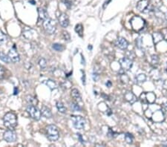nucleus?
I'll use <instances>...</instances> for the list:
<instances>
[{"label":"nucleus","mask_w":167,"mask_h":147,"mask_svg":"<svg viewBox=\"0 0 167 147\" xmlns=\"http://www.w3.org/2000/svg\"><path fill=\"white\" fill-rule=\"evenodd\" d=\"M4 125L7 129L13 130L17 126V118L16 115L13 112H7L3 118Z\"/></svg>","instance_id":"1"},{"label":"nucleus","mask_w":167,"mask_h":147,"mask_svg":"<svg viewBox=\"0 0 167 147\" xmlns=\"http://www.w3.org/2000/svg\"><path fill=\"white\" fill-rule=\"evenodd\" d=\"M47 137L51 141H56L60 137V132L58 128L55 125H49L46 127Z\"/></svg>","instance_id":"2"},{"label":"nucleus","mask_w":167,"mask_h":147,"mask_svg":"<svg viewBox=\"0 0 167 147\" xmlns=\"http://www.w3.org/2000/svg\"><path fill=\"white\" fill-rule=\"evenodd\" d=\"M136 7L139 11L143 12L145 14H148L154 10L152 5L149 3L148 0H140L137 2Z\"/></svg>","instance_id":"3"},{"label":"nucleus","mask_w":167,"mask_h":147,"mask_svg":"<svg viewBox=\"0 0 167 147\" xmlns=\"http://www.w3.org/2000/svg\"><path fill=\"white\" fill-rule=\"evenodd\" d=\"M43 28H44L47 34H53L56 31L57 26H56V22L54 20L48 18L43 22Z\"/></svg>","instance_id":"4"},{"label":"nucleus","mask_w":167,"mask_h":147,"mask_svg":"<svg viewBox=\"0 0 167 147\" xmlns=\"http://www.w3.org/2000/svg\"><path fill=\"white\" fill-rule=\"evenodd\" d=\"M140 99L144 104H153L156 100V96L153 92H144L140 95Z\"/></svg>","instance_id":"5"},{"label":"nucleus","mask_w":167,"mask_h":147,"mask_svg":"<svg viewBox=\"0 0 167 147\" xmlns=\"http://www.w3.org/2000/svg\"><path fill=\"white\" fill-rule=\"evenodd\" d=\"M27 112L31 116V118L35 120H39L41 118V112L36 107V106L30 105L27 107Z\"/></svg>","instance_id":"6"},{"label":"nucleus","mask_w":167,"mask_h":147,"mask_svg":"<svg viewBox=\"0 0 167 147\" xmlns=\"http://www.w3.org/2000/svg\"><path fill=\"white\" fill-rule=\"evenodd\" d=\"M71 120L73 122L74 126L76 129H82L85 127V119L81 116H76V115H71Z\"/></svg>","instance_id":"7"},{"label":"nucleus","mask_w":167,"mask_h":147,"mask_svg":"<svg viewBox=\"0 0 167 147\" xmlns=\"http://www.w3.org/2000/svg\"><path fill=\"white\" fill-rule=\"evenodd\" d=\"M119 62L123 71H129L133 65V60L128 57H123L120 59Z\"/></svg>","instance_id":"8"},{"label":"nucleus","mask_w":167,"mask_h":147,"mask_svg":"<svg viewBox=\"0 0 167 147\" xmlns=\"http://www.w3.org/2000/svg\"><path fill=\"white\" fill-rule=\"evenodd\" d=\"M3 137H4V140L8 143H12L16 140V134L13 130H10V129L6 131L4 133Z\"/></svg>","instance_id":"9"},{"label":"nucleus","mask_w":167,"mask_h":147,"mask_svg":"<svg viewBox=\"0 0 167 147\" xmlns=\"http://www.w3.org/2000/svg\"><path fill=\"white\" fill-rule=\"evenodd\" d=\"M9 59H10V62H18L19 61V55L18 52H17L15 46H13V48H12L11 49H10L8 54H7Z\"/></svg>","instance_id":"10"},{"label":"nucleus","mask_w":167,"mask_h":147,"mask_svg":"<svg viewBox=\"0 0 167 147\" xmlns=\"http://www.w3.org/2000/svg\"><path fill=\"white\" fill-rule=\"evenodd\" d=\"M58 20L62 27L67 28L68 25H69V18H68V15L65 14H61L58 16Z\"/></svg>","instance_id":"11"},{"label":"nucleus","mask_w":167,"mask_h":147,"mask_svg":"<svg viewBox=\"0 0 167 147\" xmlns=\"http://www.w3.org/2000/svg\"><path fill=\"white\" fill-rule=\"evenodd\" d=\"M116 45L121 50H126L129 46V43L123 37H118L116 40Z\"/></svg>","instance_id":"12"},{"label":"nucleus","mask_w":167,"mask_h":147,"mask_svg":"<svg viewBox=\"0 0 167 147\" xmlns=\"http://www.w3.org/2000/svg\"><path fill=\"white\" fill-rule=\"evenodd\" d=\"M124 98L128 103L130 104H134L137 100V97L135 96V94L132 93V92H126L124 94Z\"/></svg>","instance_id":"13"},{"label":"nucleus","mask_w":167,"mask_h":147,"mask_svg":"<svg viewBox=\"0 0 167 147\" xmlns=\"http://www.w3.org/2000/svg\"><path fill=\"white\" fill-rule=\"evenodd\" d=\"M41 115H43L46 118H51L52 117V113L49 108H48L46 106H43L41 108Z\"/></svg>","instance_id":"14"},{"label":"nucleus","mask_w":167,"mask_h":147,"mask_svg":"<svg viewBox=\"0 0 167 147\" xmlns=\"http://www.w3.org/2000/svg\"><path fill=\"white\" fill-rule=\"evenodd\" d=\"M71 97L73 98V99L76 101V102H81L82 101V97H81L80 93H79V90H77L76 88H74L71 90Z\"/></svg>","instance_id":"15"},{"label":"nucleus","mask_w":167,"mask_h":147,"mask_svg":"<svg viewBox=\"0 0 167 147\" xmlns=\"http://www.w3.org/2000/svg\"><path fill=\"white\" fill-rule=\"evenodd\" d=\"M38 13H39V19L40 20H42L44 22L46 19L48 18V14L47 11L43 8H38Z\"/></svg>","instance_id":"16"},{"label":"nucleus","mask_w":167,"mask_h":147,"mask_svg":"<svg viewBox=\"0 0 167 147\" xmlns=\"http://www.w3.org/2000/svg\"><path fill=\"white\" fill-rule=\"evenodd\" d=\"M152 39L154 44H157L159 42L162 41L163 40V37L161 33L155 32L152 34Z\"/></svg>","instance_id":"17"},{"label":"nucleus","mask_w":167,"mask_h":147,"mask_svg":"<svg viewBox=\"0 0 167 147\" xmlns=\"http://www.w3.org/2000/svg\"><path fill=\"white\" fill-rule=\"evenodd\" d=\"M123 71H122L119 74V75H118V76H119V78H120V80H121V82H122V83L127 84L129 81V76H128L124 72H123Z\"/></svg>","instance_id":"18"},{"label":"nucleus","mask_w":167,"mask_h":147,"mask_svg":"<svg viewBox=\"0 0 167 147\" xmlns=\"http://www.w3.org/2000/svg\"><path fill=\"white\" fill-rule=\"evenodd\" d=\"M146 80V76L144 74H140L135 77V82L137 83H143Z\"/></svg>","instance_id":"19"},{"label":"nucleus","mask_w":167,"mask_h":147,"mask_svg":"<svg viewBox=\"0 0 167 147\" xmlns=\"http://www.w3.org/2000/svg\"><path fill=\"white\" fill-rule=\"evenodd\" d=\"M26 100L29 104L33 105V106H37V103H38V100H37V98L33 96H31V95H28L26 97Z\"/></svg>","instance_id":"20"},{"label":"nucleus","mask_w":167,"mask_h":147,"mask_svg":"<svg viewBox=\"0 0 167 147\" xmlns=\"http://www.w3.org/2000/svg\"><path fill=\"white\" fill-rule=\"evenodd\" d=\"M57 108L60 113L64 114L67 112V109L65 106V105H64L62 102H60V101L57 102Z\"/></svg>","instance_id":"21"},{"label":"nucleus","mask_w":167,"mask_h":147,"mask_svg":"<svg viewBox=\"0 0 167 147\" xmlns=\"http://www.w3.org/2000/svg\"><path fill=\"white\" fill-rule=\"evenodd\" d=\"M46 84L47 86H48V87H49L51 89V90L57 88V83H56L54 81L51 80H46Z\"/></svg>","instance_id":"22"},{"label":"nucleus","mask_w":167,"mask_h":147,"mask_svg":"<svg viewBox=\"0 0 167 147\" xmlns=\"http://www.w3.org/2000/svg\"><path fill=\"white\" fill-rule=\"evenodd\" d=\"M125 140H126V142L127 143L131 144V143H133L134 137L132 136V134H130V133H126V134H125Z\"/></svg>","instance_id":"23"},{"label":"nucleus","mask_w":167,"mask_h":147,"mask_svg":"<svg viewBox=\"0 0 167 147\" xmlns=\"http://www.w3.org/2000/svg\"><path fill=\"white\" fill-rule=\"evenodd\" d=\"M75 31L76 33L78 34V35L79 36V37H82V35H83V27H82V26L81 24H77L76 26H75Z\"/></svg>","instance_id":"24"},{"label":"nucleus","mask_w":167,"mask_h":147,"mask_svg":"<svg viewBox=\"0 0 167 147\" xmlns=\"http://www.w3.org/2000/svg\"><path fill=\"white\" fill-rule=\"evenodd\" d=\"M7 42V37L4 33L0 31V44H4Z\"/></svg>","instance_id":"25"},{"label":"nucleus","mask_w":167,"mask_h":147,"mask_svg":"<svg viewBox=\"0 0 167 147\" xmlns=\"http://www.w3.org/2000/svg\"><path fill=\"white\" fill-rule=\"evenodd\" d=\"M53 49H54L57 51H62L64 50L63 45L61 44H58V43H54L52 45Z\"/></svg>","instance_id":"26"},{"label":"nucleus","mask_w":167,"mask_h":147,"mask_svg":"<svg viewBox=\"0 0 167 147\" xmlns=\"http://www.w3.org/2000/svg\"><path fill=\"white\" fill-rule=\"evenodd\" d=\"M0 59H1L3 62H7V63L10 62V59H9L8 56L6 55V54H4V53H2V52H0Z\"/></svg>","instance_id":"27"},{"label":"nucleus","mask_w":167,"mask_h":147,"mask_svg":"<svg viewBox=\"0 0 167 147\" xmlns=\"http://www.w3.org/2000/svg\"><path fill=\"white\" fill-rule=\"evenodd\" d=\"M159 63V57L157 55H155V54H154V55L152 56V64L154 66H157V65H158Z\"/></svg>","instance_id":"28"},{"label":"nucleus","mask_w":167,"mask_h":147,"mask_svg":"<svg viewBox=\"0 0 167 147\" xmlns=\"http://www.w3.org/2000/svg\"><path fill=\"white\" fill-rule=\"evenodd\" d=\"M71 108L74 112H80L81 111V108L79 107V106L77 104V103H71Z\"/></svg>","instance_id":"29"},{"label":"nucleus","mask_w":167,"mask_h":147,"mask_svg":"<svg viewBox=\"0 0 167 147\" xmlns=\"http://www.w3.org/2000/svg\"><path fill=\"white\" fill-rule=\"evenodd\" d=\"M39 65H40V68H43V69L46 68L47 66V62H46V59H45L44 58L40 59V61H39Z\"/></svg>","instance_id":"30"},{"label":"nucleus","mask_w":167,"mask_h":147,"mask_svg":"<svg viewBox=\"0 0 167 147\" xmlns=\"http://www.w3.org/2000/svg\"><path fill=\"white\" fill-rule=\"evenodd\" d=\"M74 1H75V0H63V2L68 8H70L72 6Z\"/></svg>","instance_id":"31"},{"label":"nucleus","mask_w":167,"mask_h":147,"mask_svg":"<svg viewBox=\"0 0 167 147\" xmlns=\"http://www.w3.org/2000/svg\"><path fill=\"white\" fill-rule=\"evenodd\" d=\"M4 74H5V70H4V68L2 66V65H0V80L4 78Z\"/></svg>","instance_id":"32"},{"label":"nucleus","mask_w":167,"mask_h":147,"mask_svg":"<svg viewBox=\"0 0 167 147\" xmlns=\"http://www.w3.org/2000/svg\"><path fill=\"white\" fill-rule=\"evenodd\" d=\"M136 45L138 48H141L142 45H143V41H142L141 37H138L136 40Z\"/></svg>","instance_id":"33"},{"label":"nucleus","mask_w":167,"mask_h":147,"mask_svg":"<svg viewBox=\"0 0 167 147\" xmlns=\"http://www.w3.org/2000/svg\"><path fill=\"white\" fill-rule=\"evenodd\" d=\"M62 35H63L64 40H66V41H69L70 40V35L67 31H63L62 32Z\"/></svg>","instance_id":"34"},{"label":"nucleus","mask_w":167,"mask_h":147,"mask_svg":"<svg viewBox=\"0 0 167 147\" xmlns=\"http://www.w3.org/2000/svg\"><path fill=\"white\" fill-rule=\"evenodd\" d=\"M161 111L163 112V113L164 114V115H167V103H164V104L162 106V108H161Z\"/></svg>","instance_id":"35"},{"label":"nucleus","mask_w":167,"mask_h":147,"mask_svg":"<svg viewBox=\"0 0 167 147\" xmlns=\"http://www.w3.org/2000/svg\"><path fill=\"white\" fill-rule=\"evenodd\" d=\"M163 37V40H167V28H163L160 32Z\"/></svg>","instance_id":"36"},{"label":"nucleus","mask_w":167,"mask_h":147,"mask_svg":"<svg viewBox=\"0 0 167 147\" xmlns=\"http://www.w3.org/2000/svg\"><path fill=\"white\" fill-rule=\"evenodd\" d=\"M92 77H93L94 80L96 82V81H97L98 79H99V74H98L97 73L95 72V71H94V72L93 73V75H92Z\"/></svg>","instance_id":"37"},{"label":"nucleus","mask_w":167,"mask_h":147,"mask_svg":"<svg viewBox=\"0 0 167 147\" xmlns=\"http://www.w3.org/2000/svg\"><path fill=\"white\" fill-rule=\"evenodd\" d=\"M108 135L109 136H110L111 137H116L117 135H118V134H115V132H113V131L112 130V129H109V133H108Z\"/></svg>","instance_id":"38"},{"label":"nucleus","mask_w":167,"mask_h":147,"mask_svg":"<svg viewBox=\"0 0 167 147\" xmlns=\"http://www.w3.org/2000/svg\"><path fill=\"white\" fill-rule=\"evenodd\" d=\"M82 73V83L85 85V72H84L83 71H81Z\"/></svg>","instance_id":"39"},{"label":"nucleus","mask_w":167,"mask_h":147,"mask_svg":"<svg viewBox=\"0 0 167 147\" xmlns=\"http://www.w3.org/2000/svg\"><path fill=\"white\" fill-rule=\"evenodd\" d=\"M106 86L107 87H109V88H110V87L112 86V82H111V81H107L106 83Z\"/></svg>","instance_id":"40"},{"label":"nucleus","mask_w":167,"mask_h":147,"mask_svg":"<svg viewBox=\"0 0 167 147\" xmlns=\"http://www.w3.org/2000/svg\"><path fill=\"white\" fill-rule=\"evenodd\" d=\"M77 136H78V137H79V140H80L81 143H84V141H83V140H82V136L80 135V134H77Z\"/></svg>","instance_id":"41"},{"label":"nucleus","mask_w":167,"mask_h":147,"mask_svg":"<svg viewBox=\"0 0 167 147\" xmlns=\"http://www.w3.org/2000/svg\"><path fill=\"white\" fill-rule=\"evenodd\" d=\"M163 88L167 90V80L165 81L164 83H163Z\"/></svg>","instance_id":"42"},{"label":"nucleus","mask_w":167,"mask_h":147,"mask_svg":"<svg viewBox=\"0 0 167 147\" xmlns=\"http://www.w3.org/2000/svg\"><path fill=\"white\" fill-rule=\"evenodd\" d=\"M161 144H162V146H167V140H166V141H165V142H163V143H162Z\"/></svg>","instance_id":"43"},{"label":"nucleus","mask_w":167,"mask_h":147,"mask_svg":"<svg viewBox=\"0 0 167 147\" xmlns=\"http://www.w3.org/2000/svg\"><path fill=\"white\" fill-rule=\"evenodd\" d=\"M88 49H90V50H92V46H91V45H88Z\"/></svg>","instance_id":"44"},{"label":"nucleus","mask_w":167,"mask_h":147,"mask_svg":"<svg viewBox=\"0 0 167 147\" xmlns=\"http://www.w3.org/2000/svg\"><path fill=\"white\" fill-rule=\"evenodd\" d=\"M166 20H167V13L166 14Z\"/></svg>","instance_id":"45"},{"label":"nucleus","mask_w":167,"mask_h":147,"mask_svg":"<svg viewBox=\"0 0 167 147\" xmlns=\"http://www.w3.org/2000/svg\"><path fill=\"white\" fill-rule=\"evenodd\" d=\"M166 71H167V65H166Z\"/></svg>","instance_id":"46"}]
</instances>
